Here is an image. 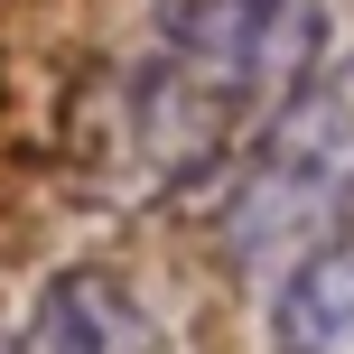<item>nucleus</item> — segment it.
Listing matches in <instances>:
<instances>
[{
	"label": "nucleus",
	"instance_id": "obj_1",
	"mask_svg": "<svg viewBox=\"0 0 354 354\" xmlns=\"http://www.w3.org/2000/svg\"><path fill=\"white\" fill-rule=\"evenodd\" d=\"M317 0H159L122 84V159L149 196L205 187L317 75Z\"/></svg>",
	"mask_w": 354,
	"mask_h": 354
},
{
	"label": "nucleus",
	"instance_id": "obj_3",
	"mask_svg": "<svg viewBox=\"0 0 354 354\" xmlns=\"http://www.w3.org/2000/svg\"><path fill=\"white\" fill-rule=\"evenodd\" d=\"M0 354H159V326L112 270H56Z\"/></svg>",
	"mask_w": 354,
	"mask_h": 354
},
{
	"label": "nucleus",
	"instance_id": "obj_4",
	"mask_svg": "<svg viewBox=\"0 0 354 354\" xmlns=\"http://www.w3.org/2000/svg\"><path fill=\"white\" fill-rule=\"evenodd\" d=\"M270 354H354V243H326L299 270H280Z\"/></svg>",
	"mask_w": 354,
	"mask_h": 354
},
{
	"label": "nucleus",
	"instance_id": "obj_2",
	"mask_svg": "<svg viewBox=\"0 0 354 354\" xmlns=\"http://www.w3.org/2000/svg\"><path fill=\"white\" fill-rule=\"evenodd\" d=\"M326 243H354V56L317 66L270 112L224 196V252L252 280H280Z\"/></svg>",
	"mask_w": 354,
	"mask_h": 354
}]
</instances>
